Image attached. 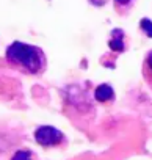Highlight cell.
<instances>
[{"label":"cell","mask_w":152,"mask_h":160,"mask_svg":"<svg viewBox=\"0 0 152 160\" xmlns=\"http://www.w3.org/2000/svg\"><path fill=\"white\" fill-rule=\"evenodd\" d=\"M94 96H96V99H97L99 102H104V104H105V102H110V101L115 99V91H113V88H111L110 85L102 83V85H99V87L96 88Z\"/></svg>","instance_id":"obj_3"},{"label":"cell","mask_w":152,"mask_h":160,"mask_svg":"<svg viewBox=\"0 0 152 160\" xmlns=\"http://www.w3.org/2000/svg\"><path fill=\"white\" fill-rule=\"evenodd\" d=\"M143 77L146 80V83L152 90V50L147 52L144 61H143Z\"/></svg>","instance_id":"obj_4"},{"label":"cell","mask_w":152,"mask_h":160,"mask_svg":"<svg viewBox=\"0 0 152 160\" xmlns=\"http://www.w3.org/2000/svg\"><path fill=\"white\" fill-rule=\"evenodd\" d=\"M140 27H141V30H144V33H146L149 38H152V22H150L149 19H141Z\"/></svg>","instance_id":"obj_7"},{"label":"cell","mask_w":152,"mask_h":160,"mask_svg":"<svg viewBox=\"0 0 152 160\" xmlns=\"http://www.w3.org/2000/svg\"><path fill=\"white\" fill-rule=\"evenodd\" d=\"M7 60L10 64L21 68L30 74H38L39 71H42V68H46L44 52L36 46H30L19 41H14L11 46H8Z\"/></svg>","instance_id":"obj_1"},{"label":"cell","mask_w":152,"mask_h":160,"mask_svg":"<svg viewBox=\"0 0 152 160\" xmlns=\"http://www.w3.org/2000/svg\"><path fill=\"white\" fill-rule=\"evenodd\" d=\"M35 140L36 143H39L41 146H58L63 144L66 141L64 135L61 130L52 127V126H41L36 129L35 132Z\"/></svg>","instance_id":"obj_2"},{"label":"cell","mask_w":152,"mask_h":160,"mask_svg":"<svg viewBox=\"0 0 152 160\" xmlns=\"http://www.w3.org/2000/svg\"><path fill=\"white\" fill-rule=\"evenodd\" d=\"M122 38H124V35H122V32L121 30H115L113 32V38L110 39V47L113 49V50H124V41H122Z\"/></svg>","instance_id":"obj_5"},{"label":"cell","mask_w":152,"mask_h":160,"mask_svg":"<svg viewBox=\"0 0 152 160\" xmlns=\"http://www.w3.org/2000/svg\"><path fill=\"white\" fill-rule=\"evenodd\" d=\"M11 160H33V154L28 151H17Z\"/></svg>","instance_id":"obj_6"}]
</instances>
